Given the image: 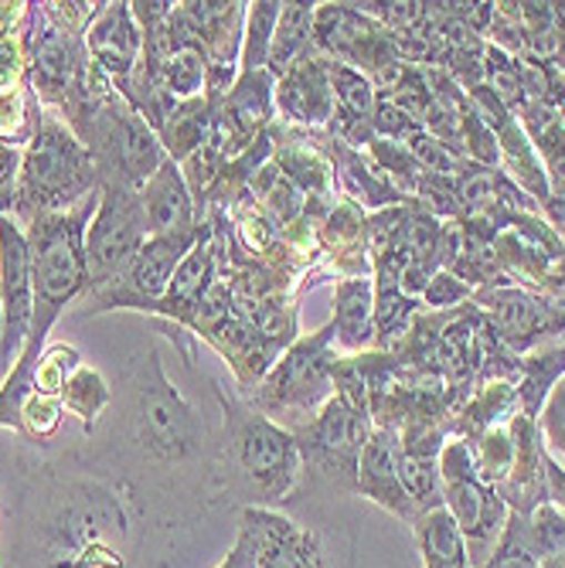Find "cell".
Wrapping results in <instances>:
<instances>
[{
  "label": "cell",
  "mask_w": 565,
  "mask_h": 568,
  "mask_svg": "<svg viewBox=\"0 0 565 568\" xmlns=\"http://www.w3.org/2000/svg\"><path fill=\"white\" fill-rule=\"evenodd\" d=\"M99 209V194L82 201L79 209L62 215H38L28 222L31 245V273H34V314L24 351L11 365L4 385H0V429L21 433V408L34 392L38 357L48 347V334L62 317V310L75 303L85 286V229Z\"/></svg>",
  "instance_id": "obj_1"
},
{
  "label": "cell",
  "mask_w": 565,
  "mask_h": 568,
  "mask_svg": "<svg viewBox=\"0 0 565 568\" xmlns=\"http://www.w3.org/2000/svg\"><path fill=\"white\" fill-rule=\"evenodd\" d=\"M99 191V174L85 143L69 130V123L44 110L34 136L21 150L18 197L11 215L21 225H28L38 215L72 212Z\"/></svg>",
  "instance_id": "obj_2"
},
{
  "label": "cell",
  "mask_w": 565,
  "mask_h": 568,
  "mask_svg": "<svg viewBox=\"0 0 565 568\" xmlns=\"http://www.w3.org/2000/svg\"><path fill=\"white\" fill-rule=\"evenodd\" d=\"M69 130L85 143L99 174V187L140 191L168 161L158 133L120 92L92 95Z\"/></svg>",
  "instance_id": "obj_3"
},
{
  "label": "cell",
  "mask_w": 565,
  "mask_h": 568,
  "mask_svg": "<svg viewBox=\"0 0 565 568\" xmlns=\"http://www.w3.org/2000/svg\"><path fill=\"white\" fill-rule=\"evenodd\" d=\"M337 361L334 327L324 324L321 331L290 344V351L266 372V382L255 388L252 405L273 423H286L290 433L306 426L334 395Z\"/></svg>",
  "instance_id": "obj_4"
},
{
  "label": "cell",
  "mask_w": 565,
  "mask_h": 568,
  "mask_svg": "<svg viewBox=\"0 0 565 568\" xmlns=\"http://www.w3.org/2000/svg\"><path fill=\"white\" fill-rule=\"evenodd\" d=\"M222 405H225V439L235 467L270 504L283 500L303 470L293 433L273 423L270 416H263L255 405H242L235 398H222Z\"/></svg>",
  "instance_id": "obj_5"
},
{
  "label": "cell",
  "mask_w": 565,
  "mask_h": 568,
  "mask_svg": "<svg viewBox=\"0 0 565 568\" xmlns=\"http://www.w3.org/2000/svg\"><path fill=\"white\" fill-rule=\"evenodd\" d=\"M440 480H443V507L450 510L460 535H464L474 568H481L507 528L511 507L501 500L494 487L477 480L474 449L467 439L456 436L446 439L440 453Z\"/></svg>",
  "instance_id": "obj_6"
},
{
  "label": "cell",
  "mask_w": 565,
  "mask_h": 568,
  "mask_svg": "<svg viewBox=\"0 0 565 568\" xmlns=\"http://www.w3.org/2000/svg\"><path fill=\"white\" fill-rule=\"evenodd\" d=\"M150 239L140 191L123 187H102L99 191V209L85 229V273L89 286L82 296L110 290L123 280L137 252Z\"/></svg>",
  "instance_id": "obj_7"
},
{
  "label": "cell",
  "mask_w": 565,
  "mask_h": 568,
  "mask_svg": "<svg viewBox=\"0 0 565 568\" xmlns=\"http://www.w3.org/2000/svg\"><path fill=\"white\" fill-rule=\"evenodd\" d=\"M201 232L204 222L164 235H150L120 283L82 300L85 314H102V310H143V314H153L158 303L164 300L181 260L198 245Z\"/></svg>",
  "instance_id": "obj_8"
},
{
  "label": "cell",
  "mask_w": 565,
  "mask_h": 568,
  "mask_svg": "<svg viewBox=\"0 0 565 568\" xmlns=\"http://www.w3.org/2000/svg\"><path fill=\"white\" fill-rule=\"evenodd\" d=\"M372 433V412L334 392L311 423L293 429V439L306 467L321 470L331 480H344L354 490L357 459H362V449Z\"/></svg>",
  "instance_id": "obj_9"
},
{
  "label": "cell",
  "mask_w": 565,
  "mask_h": 568,
  "mask_svg": "<svg viewBox=\"0 0 565 568\" xmlns=\"http://www.w3.org/2000/svg\"><path fill=\"white\" fill-rule=\"evenodd\" d=\"M133 423H137V439L143 443V449H150L161 459H181L198 449L201 423L191 412V405L181 398V392L168 382L158 351H150L143 361Z\"/></svg>",
  "instance_id": "obj_10"
},
{
  "label": "cell",
  "mask_w": 565,
  "mask_h": 568,
  "mask_svg": "<svg viewBox=\"0 0 565 568\" xmlns=\"http://www.w3.org/2000/svg\"><path fill=\"white\" fill-rule=\"evenodd\" d=\"M497 341L515 354L525 357L538 347H545L552 337L565 334V296H542L525 286H487L474 290L471 300Z\"/></svg>",
  "instance_id": "obj_11"
},
{
  "label": "cell",
  "mask_w": 565,
  "mask_h": 568,
  "mask_svg": "<svg viewBox=\"0 0 565 568\" xmlns=\"http://www.w3.org/2000/svg\"><path fill=\"white\" fill-rule=\"evenodd\" d=\"M314 48L324 59L351 65L357 72H365L369 79L402 62L392 31L357 4H317Z\"/></svg>",
  "instance_id": "obj_12"
},
{
  "label": "cell",
  "mask_w": 565,
  "mask_h": 568,
  "mask_svg": "<svg viewBox=\"0 0 565 568\" xmlns=\"http://www.w3.org/2000/svg\"><path fill=\"white\" fill-rule=\"evenodd\" d=\"M34 314V273L28 232L14 215H0V361L14 365Z\"/></svg>",
  "instance_id": "obj_13"
},
{
  "label": "cell",
  "mask_w": 565,
  "mask_h": 568,
  "mask_svg": "<svg viewBox=\"0 0 565 568\" xmlns=\"http://www.w3.org/2000/svg\"><path fill=\"white\" fill-rule=\"evenodd\" d=\"M276 110L286 123L303 130H324L334 123V89H331V62L321 51H306L276 79Z\"/></svg>",
  "instance_id": "obj_14"
},
{
  "label": "cell",
  "mask_w": 565,
  "mask_h": 568,
  "mask_svg": "<svg viewBox=\"0 0 565 568\" xmlns=\"http://www.w3.org/2000/svg\"><path fill=\"white\" fill-rule=\"evenodd\" d=\"M89 62L120 89L143 62V31L130 14V4H102L85 31Z\"/></svg>",
  "instance_id": "obj_15"
},
{
  "label": "cell",
  "mask_w": 565,
  "mask_h": 568,
  "mask_svg": "<svg viewBox=\"0 0 565 568\" xmlns=\"http://www.w3.org/2000/svg\"><path fill=\"white\" fill-rule=\"evenodd\" d=\"M354 490L375 500L382 510H389L392 518H402L408 525H416L420 510L413 497L405 494L402 477H398V439L389 429H375L357 459V474H354Z\"/></svg>",
  "instance_id": "obj_16"
},
{
  "label": "cell",
  "mask_w": 565,
  "mask_h": 568,
  "mask_svg": "<svg viewBox=\"0 0 565 568\" xmlns=\"http://www.w3.org/2000/svg\"><path fill=\"white\" fill-rule=\"evenodd\" d=\"M219 283V245H215V229L204 222V232L198 239V245L184 255L164 300L158 303L153 314H164L181 327H191L198 310L209 296V290Z\"/></svg>",
  "instance_id": "obj_17"
},
{
  "label": "cell",
  "mask_w": 565,
  "mask_h": 568,
  "mask_svg": "<svg viewBox=\"0 0 565 568\" xmlns=\"http://www.w3.org/2000/svg\"><path fill=\"white\" fill-rule=\"evenodd\" d=\"M511 436H515V463H511L507 480L497 487L501 500L511 507V514H528L542 504H548V487H545V446L538 436V426L532 416L518 412L511 419Z\"/></svg>",
  "instance_id": "obj_18"
},
{
  "label": "cell",
  "mask_w": 565,
  "mask_h": 568,
  "mask_svg": "<svg viewBox=\"0 0 565 568\" xmlns=\"http://www.w3.org/2000/svg\"><path fill=\"white\" fill-rule=\"evenodd\" d=\"M140 204H143V219H147L150 235H164V232L188 229V225L201 222L194 194L184 181V171L171 158L140 187Z\"/></svg>",
  "instance_id": "obj_19"
},
{
  "label": "cell",
  "mask_w": 565,
  "mask_h": 568,
  "mask_svg": "<svg viewBox=\"0 0 565 568\" xmlns=\"http://www.w3.org/2000/svg\"><path fill=\"white\" fill-rule=\"evenodd\" d=\"M331 161H334V181H341L344 197L362 204V209H398V204H413V197H405L389 178L375 171V164L365 158L362 150L347 146L341 136H331Z\"/></svg>",
  "instance_id": "obj_20"
},
{
  "label": "cell",
  "mask_w": 565,
  "mask_h": 568,
  "mask_svg": "<svg viewBox=\"0 0 565 568\" xmlns=\"http://www.w3.org/2000/svg\"><path fill=\"white\" fill-rule=\"evenodd\" d=\"M242 521L252 528L255 541H260L255 568H321L314 538L300 535L280 514L266 507H249L242 514Z\"/></svg>",
  "instance_id": "obj_21"
},
{
  "label": "cell",
  "mask_w": 565,
  "mask_h": 568,
  "mask_svg": "<svg viewBox=\"0 0 565 568\" xmlns=\"http://www.w3.org/2000/svg\"><path fill=\"white\" fill-rule=\"evenodd\" d=\"M334 344L347 354H365L372 344H379L375 334V280L354 276L341 280L334 290Z\"/></svg>",
  "instance_id": "obj_22"
},
{
  "label": "cell",
  "mask_w": 565,
  "mask_h": 568,
  "mask_svg": "<svg viewBox=\"0 0 565 568\" xmlns=\"http://www.w3.org/2000/svg\"><path fill=\"white\" fill-rule=\"evenodd\" d=\"M522 412L518 402V385L515 382H487L481 388H474L460 408L450 416L446 429L456 439H467L474 443L477 436H484L487 429L507 426Z\"/></svg>",
  "instance_id": "obj_23"
},
{
  "label": "cell",
  "mask_w": 565,
  "mask_h": 568,
  "mask_svg": "<svg viewBox=\"0 0 565 568\" xmlns=\"http://www.w3.org/2000/svg\"><path fill=\"white\" fill-rule=\"evenodd\" d=\"M413 528H416L423 568H474L467 541H464V535H460V528L450 518L446 507L420 514Z\"/></svg>",
  "instance_id": "obj_24"
},
{
  "label": "cell",
  "mask_w": 565,
  "mask_h": 568,
  "mask_svg": "<svg viewBox=\"0 0 565 568\" xmlns=\"http://www.w3.org/2000/svg\"><path fill=\"white\" fill-rule=\"evenodd\" d=\"M212 123H215V106L209 102V95H198V99L178 102L171 116L164 120V126L158 130V140L174 164H184L194 150L204 146V140L212 133Z\"/></svg>",
  "instance_id": "obj_25"
},
{
  "label": "cell",
  "mask_w": 565,
  "mask_h": 568,
  "mask_svg": "<svg viewBox=\"0 0 565 568\" xmlns=\"http://www.w3.org/2000/svg\"><path fill=\"white\" fill-rule=\"evenodd\" d=\"M276 150V168L300 187L303 197H314V201H324L331 209V197H334V171L331 164L324 161V153L317 146H306V143H296V140H283V143H273Z\"/></svg>",
  "instance_id": "obj_26"
},
{
  "label": "cell",
  "mask_w": 565,
  "mask_h": 568,
  "mask_svg": "<svg viewBox=\"0 0 565 568\" xmlns=\"http://www.w3.org/2000/svg\"><path fill=\"white\" fill-rule=\"evenodd\" d=\"M314 14H317V4L280 8V21H276L273 44H270V62H266V72L273 79H280L293 62H300L306 51H314Z\"/></svg>",
  "instance_id": "obj_27"
},
{
  "label": "cell",
  "mask_w": 565,
  "mask_h": 568,
  "mask_svg": "<svg viewBox=\"0 0 565 568\" xmlns=\"http://www.w3.org/2000/svg\"><path fill=\"white\" fill-rule=\"evenodd\" d=\"M143 69L161 85V92L171 95L174 102H188V99H198L209 92V59H204L201 48H178L158 65H143Z\"/></svg>",
  "instance_id": "obj_28"
},
{
  "label": "cell",
  "mask_w": 565,
  "mask_h": 568,
  "mask_svg": "<svg viewBox=\"0 0 565 568\" xmlns=\"http://www.w3.org/2000/svg\"><path fill=\"white\" fill-rule=\"evenodd\" d=\"M565 375V337L555 344H545L522 357V378H518V402L525 416H538V408L548 395V388Z\"/></svg>",
  "instance_id": "obj_29"
},
{
  "label": "cell",
  "mask_w": 565,
  "mask_h": 568,
  "mask_svg": "<svg viewBox=\"0 0 565 568\" xmlns=\"http://www.w3.org/2000/svg\"><path fill=\"white\" fill-rule=\"evenodd\" d=\"M280 8H283V4H276V0H260V4H249V8H245L239 75L266 69V62H270V44H273V31H276V21H280Z\"/></svg>",
  "instance_id": "obj_30"
},
{
  "label": "cell",
  "mask_w": 565,
  "mask_h": 568,
  "mask_svg": "<svg viewBox=\"0 0 565 568\" xmlns=\"http://www.w3.org/2000/svg\"><path fill=\"white\" fill-rule=\"evenodd\" d=\"M107 405H110V385L102 378V372L79 365L62 388V408L69 416H75L85 429H92L102 412H107Z\"/></svg>",
  "instance_id": "obj_31"
},
{
  "label": "cell",
  "mask_w": 565,
  "mask_h": 568,
  "mask_svg": "<svg viewBox=\"0 0 565 568\" xmlns=\"http://www.w3.org/2000/svg\"><path fill=\"white\" fill-rule=\"evenodd\" d=\"M365 158L375 164V171L382 178H389L405 197L416 201V191L426 178V171L420 168V161L413 158V150H408L405 143H395V140H382L375 136L369 146H365Z\"/></svg>",
  "instance_id": "obj_32"
},
{
  "label": "cell",
  "mask_w": 565,
  "mask_h": 568,
  "mask_svg": "<svg viewBox=\"0 0 565 568\" xmlns=\"http://www.w3.org/2000/svg\"><path fill=\"white\" fill-rule=\"evenodd\" d=\"M255 197L263 201V209L273 215V222L280 225H293L300 215H306V197L300 194V187L273 164L255 171V178L249 181Z\"/></svg>",
  "instance_id": "obj_33"
},
{
  "label": "cell",
  "mask_w": 565,
  "mask_h": 568,
  "mask_svg": "<svg viewBox=\"0 0 565 568\" xmlns=\"http://www.w3.org/2000/svg\"><path fill=\"white\" fill-rule=\"evenodd\" d=\"M41 113H44V106L38 102L34 89L0 92V143H11V146L24 150L38 130Z\"/></svg>",
  "instance_id": "obj_34"
},
{
  "label": "cell",
  "mask_w": 565,
  "mask_h": 568,
  "mask_svg": "<svg viewBox=\"0 0 565 568\" xmlns=\"http://www.w3.org/2000/svg\"><path fill=\"white\" fill-rule=\"evenodd\" d=\"M471 449H474L477 480L497 490L511 474V463H515V436H511V423L487 429L484 436H477L471 443Z\"/></svg>",
  "instance_id": "obj_35"
},
{
  "label": "cell",
  "mask_w": 565,
  "mask_h": 568,
  "mask_svg": "<svg viewBox=\"0 0 565 568\" xmlns=\"http://www.w3.org/2000/svg\"><path fill=\"white\" fill-rule=\"evenodd\" d=\"M398 477L405 494L413 497L416 510H436L443 507V480H440V459H416L398 453Z\"/></svg>",
  "instance_id": "obj_36"
},
{
  "label": "cell",
  "mask_w": 565,
  "mask_h": 568,
  "mask_svg": "<svg viewBox=\"0 0 565 568\" xmlns=\"http://www.w3.org/2000/svg\"><path fill=\"white\" fill-rule=\"evenodd\" d=\"M82 365V357L72 344H48L38 357V372H34V392L38 395H51L62 398L65 382L72 378V372Z\"/></svg>",
  "instance_id": "obj_37"
},
{
  "label": "cell",
  "mask_w": 565,
  "mask_h": 568,
  "mask_svg": "<svg viewBox=\"0 0 565 568\" xmlns=\"http://www.w3.org/2000/svg\"><path fill=\"white\" fill-rule=\"evenodd\" d=\"M525 521H528L525 514H511L497 548L491 551V558L481 568H538V558L528 545Z\"/></svg>",
  "instance_id": "obj_38"
},
{
  "label": "cell",
  "mask_w": 565,
  "mask_h": 568,
  "mask_svg": "<svg viewBox=\"0 0 565 568\" xmlns=\"http://www.w3.org/2000/svg\"><path fill=\"white\" fill-rule=\"evenodd\" d=\"M525 531H528V545L538 561L565 551V514L558 507H552V504L535 507L525 521Z\"/></svg>",
  "instance_id": "obj_39"
},
{
  "label": "cell",
  "mask_w": 565,
  "mask_h": 568,
  "mask_svg": "<svg viewBox=\"0 0 565 568\" xmlns=\"http://www.w3.org/2000/svg\"><path fill=\"white\" fill-rule=\"evenodd\" d=\"M535 426H538L545 453L565 459V375L548 388L538 416H535Z\"/></svg>",
  "instance_id": "obj_40"
},
{
  "label": "cell",
  "mask_w": 565,
  "mask_h": 568,
  "mask_svg": "<svg viewBox=\"0 0 565 568\" xmlns=\"http://www.w3.org/2000/svg\"><path fill=\"white\" fill-rule=\"evenodd\" d=\"M62 416H65L62 398H51V395L31 392V398H28L24 408H21V433L31 436V439H48V436H56V433H59Z\"/></svg>",
  "instance_id": "obj_41"
},
{
  "label": "cell",
  "mask_w": 565,
  "mask_h": 568,
  "mask_svg": "<svg viewBox=\"0 0 565 568\" xmlns=\"http://www.w3.org/2000/svg\"><path fill=\"white\" fill-rule=\"evenodd\" d=\"M471 300H474V286L464 283V280H460L456 273H450V270L433 273V280L420 293V303L430 306V310H440V314H450V310L464 306Z\"/></svg>",
  "instance_id": "obj_42"
},
{
  "label": "cell",
  "mask_w": 565,
  "mask_h": 568,
  "mask_svg": "<svg viewBox=\"0 0 565 568\" xmlns=\"http://www.w3.org/2000/svg\"><path fill=\"white\" fill-rule=\"evenodd\" d=\"M38 8H41V14L48 18L51 28H59L62 34H72V38H85L89 24L102 11V4H89V0H69V4H38Z\"/></svg>",
  "instance_id": "obj_43"
},
{
  "label": "cell",
  "mask_w": 565,
  "mask_h": 568,
  "mask_svg": "<svg viewBox=\"0 0 565 568\" xmlns=\"http://www.w3.org/2000/svg\"><path fill=\"white\" fill-rule=\"evenodd\" d=\"M31 89V72H28V51L21 34L0 38V92H18Z\"/></svg>",
  "instance_id": "obj_44"
},
{
  "label": "cell",
  "mask_w": 565,
  "mask_h": 568,
  "mask_svg": "<svg viewBox=\"0 0 565 568\" xmlns=\"http://www.w3.org/2000/svg\"><path fill=\"white\" fill-rule=\"evenodd\" d=\"M372 130H375V136H382V140L408 143V140H413L416 133H423V123H420L413 113L398 110L395 102H389V99H379V110H375Z\"/></svg>",
  "instance_id": "obj_45"
},
{
  "label": "cell",
  "mask_w": 565,
  "mask_h": 568,
  "mask_svg": "<svg viewBox=\"0 0 565 568\" xmlns=\"http://www.w3.org/2000/svg\"><path fill=\"white\" fill-rule=\"evenodd\" d=\"M18 174H21V150L11 143H0V215L14 212Z\"/></svg>",
  "instance_id": "obj_46"
},
{
  "label": "cell",
  "mask_w": 565,
  "mask_h": 568,
  "mask_svg": "<svg viewBox=\"0 0 565 568\" xmlns=\"http://www.w3.org/2000/svg\"><path fill=\"white\" fill-rule=\"evenodd\" d=\"M255 558H260V541H255L252 528L242 521L239 541H235V548L229 551V558L219 568H255Z\"/></svg>",
  "instance_id": "obj_47"
},
{
  "label": "cell",
  "mask_w": 565,
  "mask_h": 568,
  "mask_svg": "<svg viewBox=\"0 0 565 568\" xmlns=\"http://www.w3.org/2000/svg\"><path fill=\"white\" fill-rule=\"evenodd\" d=\"M545 487H548V504L565 514V467L545 453Z\"/></svg>",
  "instance_id": "obj_48"
},
{
  "label": "cell",
  "mask_w": 565,
  "mask_h": 568,
  "mask_svg": "<svg viewBox=\"0 0 565 568\" xmlns=\"http://www.w3.org/2000/svg\"><path fill=\"white\" fill-rule=\"evenodd\" d=\"M555 8V24H558V38H562V59H565V0H558Z\"/></svg>",
  "instance_id": "obj_49"
},
{
  "label": "cell",
  "mask_w": 565,
  "mask_h": 568,
  "mask_svg": "<svg viewBox=\"0 0 565 568\" xmlns=\"http://www.w3.org/2000/svg\"><path fill=\"white\" fill-rule=\"evenodd\" d=\"M538 568H565V551H558V555H552V558L538 561Z\"/></svg>",
  "instance_id": "obj_50"
},
{
  "label": "cell",
  "mask_w": 565,
  "mask_h": 568,
  "mask_svg": "<svg viewBox=\"0 0 565 568\" xmlns=\"http://www.w3.org/2000/svg\"><path fill=\"white\" fill-rule=\"evenodd\" d=\"M555 110H558V120H562V126H565V72H562V92H558Z\"/></svg>",
  "instance_id": "obj_51"
},
{
  "label": "cell",
  "mask_w": 565,
  "mask_h": 568,
  "mask_svg": "<svg viewBox=\"0 0 565 568\" xmlns=\"http://www.w3.org/2000/svg\"><path fill=\"white\" fill-rule=\"evenodd\" d=\"M0 568H4V565H0Z\"/></svg>",
  "instance_id": "obj_52"
}]
</instances>
